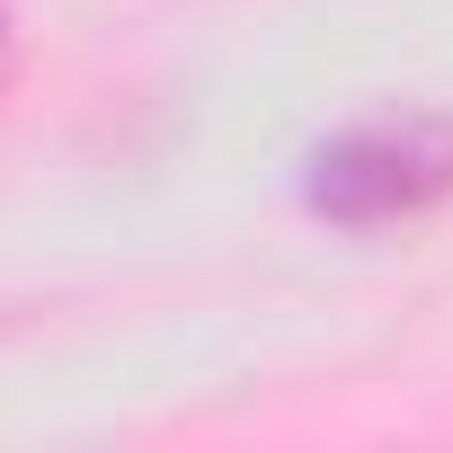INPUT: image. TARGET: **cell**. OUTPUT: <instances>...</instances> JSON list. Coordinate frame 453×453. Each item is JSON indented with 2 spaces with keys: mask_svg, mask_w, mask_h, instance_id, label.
I'll use <instances>...</instances> for the list:
<instances>
[{
  "mask_svg": "<svg viewBox=\"0 0 453 453\" xmlns=\"http://www.w3.org/2000/svg\"><path fill=\"white\" fill-rule=\"evenodd\" d=\"M453 196V125L435 116H382L338 134L311 160V204L347 232H382V222H418Z\"/></svg>",
  "mask_w": 453,
  "mask_h": 453,
  "instance_id": "1",
  "label": "cell"
}]
</instances>
